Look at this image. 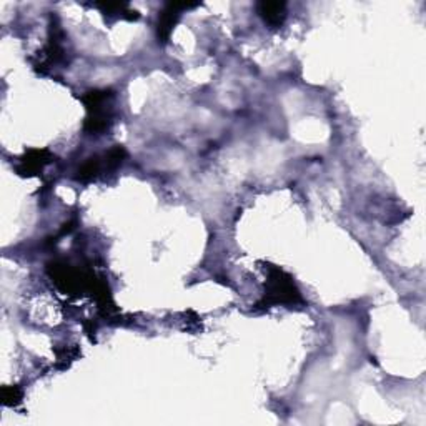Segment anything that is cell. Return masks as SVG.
Here are the masks:
<instances>
[{"mask_svg": "<svg viewBox=\"0 0 426 426\" xmlns=\"http://www.w3.org/2000/svg\"><path fill=\"white\" fill-rule=\"evenodd\" d=\"M110 98V90H88L82 96V102L88 112L84 122V130L87 134L100 135L112 127V112L108 107Z\"/></svg>", "mask_w": 426, "mask_h": 426, "instance_id": "cell-1", "label": "cell"}, {"mask_svg": "<svg viewBox=\"0 0 426 426\" xmlns=\"http://www.w3.org/2000/svg\"><path fill=\"white\" fill-rule=\"evenodd\" d=\"M301 301V295L293 283L292 277L280 268H270V275L267 282V292L263 300L258 305L270 306L277 303H298Z\"/></svg>", "mask_w": 426, "mask_h": 426, "instance_id": "cell-2", "label": "cell"}, {"mask_svg": "<svg viewBox=\"0 0 426 426\" xmlns=\"http://www.w3.org/2000/svg\"><path fill=\"white\" fill-rule=\"evenodd\" d=\"M127 157V151L124 146L117 145L110 149L105 154V168L107 170H115L117 167H120L122 162H124Z\"/></svg>", "mask_w": 426, "mask_h": 426, "instance_id": "cell-7", "label": "cell"}, {"mask_svg": "<svg viewBox=\"0 0 426 426\" xmlns=\"http://www.w3.org/2000/svg\"><path fill=\"white\" fill-rule=\"evenodd\" d=\"M52 162V154L49 150H28L23 157L18 160L17 165V172L22 175V177H32V175H37L39 172L44 170L45 165H49Z\"/></svg>", "mask_w": 426, "mask_h": 426, "instance_id": "cell-4", "label": "cell"}, {"mask_svg": "<svg viewBox=\"0 0 426 426\" xmlns=\"http://www.w3.org/2000/svg\"><path fill=\"white\" fill-rule=\"evenodd\" d=\"M22 400V390L18 386H6L2 391V401L7 406H16Z\"/></svg>", "mask_w": 426, "mask_h": 426, "instance_id": "cell-8", "label": "cell"}, {"mask_svg": "<svg viewBox=\"0 0 426 426\" xmlns=\"http://www.w3.org/2000/svg\"><path fill=\"white\" fill-rule=\"evenodd\" d=\"M100 170H102L100 159L90 157V159L85 160L82 165H80V168L77 170V175H75V178H77L79 182H90V180L98 177Z\"/></svg>", "mask_w": 426, "mask_h": 426, "instance_id": "cell-6", "label": "cell"}, {"mask_svg": "<svg viewBox=\"0 0 426 426\" xmlns=\"http://www.w3.org/2000/svg\"><path fill=\"white\" fill-rule=\"evenodd\" d=\"M198 6V4H187V2H170L165 6V8L160 12L159 16V23H157V37L160 42H167L172 34L175 23L178 22L180 12L185 11V8H192Z\"/></svg>", "mask_w": 426, "mask_h": 426, "instance_id": "cell-3", "label": "cell"}, {"mask_svg": "<svg viewBox=\"0 0 426 426\" xmlns=\"http://www.w3.org/2000/svg\"><path fill=\"white\" fill-rule=\"evenodd\" d=\"M258 13L272 27H280L287 17V6L283 2H260Z\"/></svg>", "mask_w": 426, "mask_h": 426, "instance_id": "cell-5", "label": "cell"}]
</instances>
